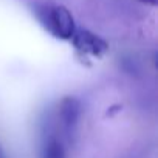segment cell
<instances>
[{
  "label": "cell",
  "instance_id": "obj_1",
  "mask_svg": "<svg viewBox=\"0 0 158 158\" xmlns=\"http://www.w3.org/2000/svg\"><path fill=\"white\" fill-rule=\"evenodd\" d=\"M45 27L59 39H71L74 34V20L70 11L64 6H53L44 11L42 17Z\"/></svg>",
  "mask_w": 158,
  "mask_h": 158
},
{
  "label": "cell",
  "instance_id": "obj_2",
  "mask_svg": "<svg viewBox=\"0 0 158 158\" xmlns=\"http://www.w3.org/2000/svg\"><path fill=\"white\" fill-rule=\"evenodd\" d=\"M73 39H74V45L79 50H82L89 54L101 56L107 51V44L101 37H98L89 31H77V33L74 31Z\"/></svg>",
  "mask_w": 158,
  "mask_h": 158
},
{
  "label": "cell",
  "instance_id": "obj_3",
  "mask_svg": "<svg viewBox=\"0 0 158 158\" xmlns=\"http://www.w3.org/2000/svg\"><path fill=\"white\" fill-rule=\"evenodd\" d=\"M81 116V102L73 96H67L59 104V118L67 130H73Z\"/></svg>",
  "mask_w": 158,
  "mask_h": 158
},
{
  "label": "cell",
  "instance_id": "obj_4",
  "mask_svg": "<svg viewBox=\"0 0 158 158\" xmlns=\"http://www.w3.org/2000/svg\"><path fill=\"white\" fill-rule=\"evenodd\" d=\"M44 158H67L64 144L57 138H50L44 146Z\"/></svg>",
  "mask_w": 158,
  "mask_h": 158
},
{
  "label": "cell",
  "instance_id": "obj_5",
  "mask_svg": "<svg viewBox=\"0 0 158 158\" xmlns=\"http://www.w3.org/2000/svg\"><path fill=\"white\" fill-rule=\"evenodd\" d=\"M141 3H146V5H156V0H138Z\"/></svg>",
  "mask_w": 158,
  "mask_h": 158
},
{
  "label": "cell",
  "instance_id": "obj_6",
  "mask_svg": "<svg viewBox=\"0 0 158 158\" xmlns=\"http://www.w3.org/2000/svg\"><path fill=\"white\" fill-rule=\"evenodd\" d=\"M0 158H6V155H5V152H3L2 146H0Z\"/></svg>",
  "mask_w": 158,
  "mask_h": 158
}]
</instances>
